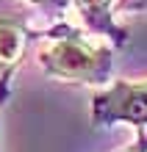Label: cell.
Here are the masks:
<instances>
[{"instance_id":"cell-1","label":"cell","mask_w":147,"mask_h":152,"mask_svg":"<svg viewBox=\"0 0 147 152\" xmlns=\"http://www.w3.org/2000/svg\"><path fill=\"white\" fill-rule=\"evenodd\" d=\"M39 66L56 80L103 86L114 77V50L89 31L69 25L50 31L36 47Z\"/></svg>"},{"instance_id":"cell-2","label":"cell","mask_w":147,"mask_h":152,"mask_svg":"<svg viewBox=\"0 0 147 152\" xmlns=\"http://www.w3.org/2000/svg\"><path fill=\"white\" fill-rule=\"evenodd\" d=\"M92 122H128L147 127V80H117L108 91L92 100Z\"/></svg>"},{"instance_id":"cell-3","label":"cell","mask_w":147,"mask_h":152,"mask_svg":"<svg viewBox=\"0 0 147 152\" xmlns=\"http://www.w3.org/2000/svg\"><path fill=\"white\" fill-rule=\"evenodd\" d=\"M25 47H28L25 25L11 17H0V88L11 80L14 69L20 66Z\"/></svg>"},{"instance_id":"cell-4","label":"cell","mask_w":147,"mask_h":152,"mask_svg":"<svg viewBox=\"0 0 147 152\" xmlns=\"http://www.w3.org/2000/svg\"><path fill=\"white\" fill-rule=\"evenodd\" d=\"M72 11L89 33L122 42V28L114 20V0H72Z\"/></svg>"},{"instance_id":"cell-5","label":"cell","mask_w":147,"mask_h":152,"mask_svg":"<svg viewBox=\"0 0 147 152\" xmlns=\"http://www.w3.org/2000/svg\"><path fill=\"white\" fill-rule=\"evenodd\" d=\"M122 152H147V136H139V141H136V144L125 147Z\"/></svg>"}]
</instances>
